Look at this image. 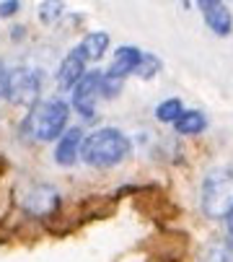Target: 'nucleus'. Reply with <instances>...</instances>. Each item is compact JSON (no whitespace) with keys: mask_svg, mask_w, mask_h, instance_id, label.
Listing matches in <instances>:
<instances>
[{"mask_svg":"<svg viewBox=\"0 0 233 262\" xmlns=\"http://www.w3.org/2000/svg\"><path fill=\"white\" fill-rule=\"evenodd\" d=\"M83 140H86V133H83L81 127H67V130L57 138V145H55V164L62 166V169H70L78 159H81Z\"/></svg>","mask_w":233,"mask_h":262,"instance_id":"nucleus-7","label":"nucleus"},{"mask_svg":"<svg viewBox=\"0 0 233 262\" xmlns=\"http://www.w3.org/2000/svg\"><path fill=\"white\" fill-rule=\"evenodd\" d=\"M36 18L44 26H55L65 18V0H42L36 8Z\"/></svg>","mask_w":233,"mask_h":262,"instance_id":"nucleus-13","label":"nucleus"},{"mask_svg":"<svg viewBox=\"0 0 233 262\" xmlns=\"http://www.w3.org/2000/svg\"><path fill=\"white\" fill-rule=\"evenodd\" d=\"M223 221H225V236H228V244H230V249H233V208L228 210V215H225Z\"/></svg>","mask_w":233,"mask_h":262,"instance_id":"nucleus-18","label":"nucleus"},{"mask_svg":"<svg viewBox=\"0 0 233 262\" xmlns=\"http://www.w3.org/2000/svg\"><path fill=\"white\" fill-rule=\"evenodd\" d=\"M140 60H143V50H137L132 45H122L120 50L114 52V60L106 68V76L109 78H116V81H125V78L135 76Z\"/></svg>","mask_w":233,"mask_h":262,"instance_id":"nucleus-9","label":"nucleus"},{"mask_svg":"<svg viewBox=\"0 0 233 262\" xmlns=\"http://www.w3.org/2000/svg\"><path fill=\"white\" fill-rule=\"evenodd\" d=\"M207 115L200 109H184L181 115L176 117L174 122V133L176 135H184V138H194V135H202L207 130Z\"/></svg>","mask_w":233,"mask_h":262,"instance_id":"nucleus-10","label":"nucleus"},{"mask_svg":"<svg viewBox=\"0 0 233 262\" xmlns=\"http://www.w3.org/2000/svg\"><path fill=\"white\" fill-rule=\"evenodd\" d=\"M86 62H88V60H86V55L81 52V47H73V50L62 57V62H60V68H57V86H60L62 91H73L75 83L86 76Z\"/></svg>","mask_w":233,"mask_h":262,"instance_id":"nucleus-8","label":"nucleus"},{"mask_svg":"<svg viewBox=\"0 0 233 262\" xmlns=\"http://www.w3.org/2000/svg\"><path fill=\"white\" fill-rule=\"evenodd\" d=\"M200 208L205 218L223 221L233 208V169L230 166H213L202 177L200 187Z\"/></svg>","mask_w":233,"mask_h":262,"instance_id":"nucleus-3","label":"nucleus"},{"mask_svg":"<svg viewBox=\"0 0 233 262\" xmlns=\"http://www.w3.org/2000/svg\"><path fill=\"white\" fill-rule=\"evenodd\" d=\"M158 70H161V60L155 57L153 52H143V60H140V65H137V70H135V76L143 78V81H148V78H153Z\"/></svg>","mask_w":233,"mask_h":262,"instance_id":"nucleus-15","label":"nucleus"},{"mask_svg":"<svg viewBox=\"0 0 233 262\" xmlns=\"http://www.w3.org/2000/svg\"><path fill=\"white\" fill-rule=\"evenodd\" d=\"M18 205H21V210H24L29 218L50 221V218L60 210L62 198H60V192L55 190L52 184H47V182H34V184H29L26 190L18 195Z\"/></svg>","mask_w":233,"mask_h":262,"instance_id":"nucleus-4","label":"nucleus"},{"mask_svg":"<svg viewBox=\"0 0 233 262\" xmlns=\"http://www.w3.org/2000/svg\"><path fill=\"white\" fill-rule=\"evenodd\" d=\"M101 78H104L101 70H86V76L73 89V109L86 122L96 120V99L101 96Z\"/></svg>","mask_w":233,"mask_h":262,"instance_id":"nucleus-6","label":"nucleus"},{"mask_svg":"<svg viewBox=\"0 0 233 262\" xmlns=\"http://www.w3.org/2000/svg\"><path fill=\"white\" fill-rule=\"evenodd\" d=\"M132 154V140L116 127H99L83 140L81 159L94 169H111L120 166Z\"/></svg>","mask_w":233,"mask_h":262,"instance_id":"nucleus-1","label":"nucleus"},{"mask_svg":"<svg viewBox=\"0 0 233 262\" xmlns=\"http://www.w3.org/2000/svg\"><path fill=\"white\" fill-rule=\"evenodd\" d=\"M21 11V0H0V18H13Z\"/></svg>","mask_w":233,"mask_h":262,"instance_id":"nucleus-17","label":"nucleus"},{"mask_svg":"<svg viewBox=\"0 0 233 262\" xmlns=\"http://www.w3.org/2000/svg\"><path fill=\"white\" fill-rule=\"evenodd\" d=\"M181 112H184L181 99H179V96H171V99H164L158 106H155V120L164 122V125H174Z\"/></svg>","mask_w":233,"mask_h":262,"instance_id":"nucleus-14","label":"nucleus"},{"mask_svg":"<svg viewBox=\"0 0 233 262\" xmlns=\"http://www.w3.org/2000/svg\"><path fill=\"white\" fill-rule=\"evenodd\" d=\"M223 0H197V6L202 8V11H207V8H215V6H220Z\"/></svg>","mask_w":233,"mask_h":262,"instance_id":"nucleus-20","label":"nucleus"},{"mask_svg":"<svg viewBox=\"0 0 233 262\" xmlns=\"http://www.w3.org/2000/svg\"><path fill=\"white\" fill-rule=\"evenodd\" d=\"M205 13V26L215 34V36H230V31H233V13L220 3V6H215V8H207V11H202Z\"/></svg>","mask_w":233,"mask_h":262,"instance_id":"nucleus-11","label":"nucleus"},{"mask_svg":"<svg viewBox=\"0 0 233 262\" xmlns=\"http://www.w3.org/2000/svg\"><path fill=\"white\" fill-rule=\"evenodd\" d=\"M42 96V76L39 70L29 65H18L8 70V86H6V99L16 106H34Z\"/></svg>","mask_w":233,"mask_h":262,"instance_id":"nucleus-5","label":"nucleus"},{"mask_svg":"<svg viewBox=\"0 0 233 262\" xmlns=\"http://www.w3.org/2000/svg\"><path fill=\"white\" fill-rule=\"evenodd\" d=\"M67 117H70L67 101H62V99L36 101L21 122V133L39 143H52L67 130Z\"/></svg>","mask_w":233,"mask_h":262,"instance_id":"nucleus-2","label":"nucleus"},{"mask_svg":"<svg viewBox=\"0 0 233 262\" xmlns=\"http://www.w3.org/2000/svg\"><path fill=\"white\" fill-rule=\"evenodd\" d=\"M13 39H24V26H16L13 29Z\"/></svg>","mask_w":233,"mask_h":262,"instance_id":"nucleus-21","label":"nucleus"},{"mask_svg":"<svg viewBox=\"0 0 233 262\" xmlns=\"http://www.w3.org/2000/svg\"><path fill=\"white\" fill-rule=\"evenodd\" d=\"M6 86H8V68L0 62V99H6Z\"/></svg>","mask_w":233,"mask_h":262,"instance_id":"nucleus-19","label":"nucleus"},{"mask_svg":"<svg viewBox=\"0 0 233 262\" xmlns=\"http://www.w3.org/2000/svg\"><path fill=\"white\" fill-rule=\"evenodd\" d=\"M109 42H111V39H109L106 31H91V34L83 36V42L78 45V47H81V52L86 55L88 62H96V60H101V57L106 55Z\"/></svg>","mask_w":233,"mask_h":262,"instance_id":"nucleus-12","label":"nucleus"},{"mask_svg":"<svg viewBox=\"0 0 233 262\" xmlns=\"http://www.w3.org/2000/svg\"><path fill=\"white\" fill-rule=\"evenodd\" d=\"M230 244H215L210 247V252L202 257V262H233V254H230Z\"/></svg>","mask_w":233,"mask_h":262,"instance_id":"nucleus-16","label":"nucleus"}]
</instances>
